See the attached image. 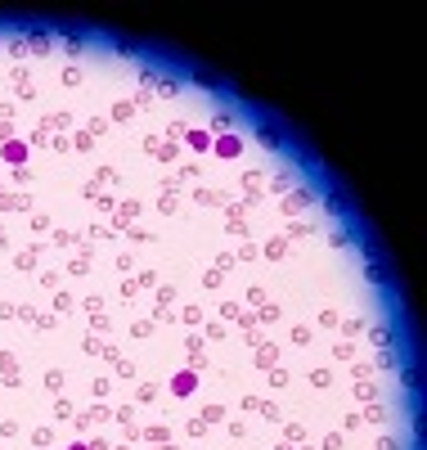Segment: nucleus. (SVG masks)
<instances>
[{"label":"nucleus","mask_w":427,"mask_h":450,"mask_svg":"<svg viewBox=\"0 0 427 450\" xmlns=\"http://www.w3.org/2000/svg\"><path fill=\"white\" fill-rule=\"evenodd\" d=\"M171 392H175V396H189V392H194V374H175V378H171Z\"/></svg>","instance_id":"1"},{"label":"nucleus","mask_w":427,"mask_h":450,"mask_svg":"<svg viewBox=\"0 0 427 450\" xmlns=\"http://www.w3.org/2000/svg\"><path fill=\"white\" fill-rule=\"evenodd\" d=\"M306 203H310V194H306V189H297V194H288V198H283V212H301Z\"/></svg>","instance_id":"2"},{"label":"nucleus","mask_w":427,"mask_h":450,"mask_svg":"<svg viewBox=\"0 0 427 450\" xmlns=\"http://www.w3.org/2000/svg\"><path fill=\"white\" fill-rule=\"evenodd\" d=\"M153 396H158V387H153V383H139V387H135V401H153Z\"/></svg>","instance_id":"3"},{"label":"nucleus","mask_w":427,"mask_h":450,"mask_svg":"<svg viewBox=\"0 0 427 450\" xmlns=\"http://www.w3.org/2000/svg\"><path fill=\"white\" fill-rule=\"evenodd\" d=\"M45 387L59 392V387H63V369H50V374H45Z\"/></svg>","instance_id":"4"},{"label":"nucleus","mask_w":427,"mask_h":450,"mask_svg":"<svg viewBox=\"0 0 427 450\" xmlns=\"http://www.w3.org/2000/svg\"><path fill=\"white\" fill-rule=\"evenodd\" d=\"M221 419H225L221 405H207V410H202V423H221Z\"/></svg>","instance_id":"5"},{"label":"nucleus","mask_w":427,"mask_h":450,"mask_svg":"<svg viewBox=\"0 0 427 450\" xmlns=\"http://www.w3.org/2000/svg\"><path fill=\"white\" fill-rule=\"evenodd\" d=\"M378 369H396V356H392V347H382V356H378Z\"/></svg>","instance_id":"6"},{"label":"nucleus","mask_w":427,"mask_h":450,"mask_svg":"<svg viewBox=\"0 0 427 450\" xmlns=\"http://www.w3.org/2000/svg\"><path fill=\"white\" fill-rule=\"evenodd\" d=\"M270 387H288V369H274V374H270Z\"/></svg>","instance_id":"7"},{"label":"nucleus","mask_w":427,"mask_h":450,"mask_svg":"<svg viewBox=\"0 0 427 450\" xmlns=\"http://www.w3.org/2000/svg\"><path fill=\"white\" fill-rule=\"evenodd\" d=\"M67 450H90V446H67Z\"/></svg>","instance_id":"8"},{"label":"nucleus","mask_w":427,"mask_h":450,"mask_svg":"<svg viewBox=\"0 0 427 450\" xmlns=\"http://www.w3.org/2000/svg\"><path fill=\"white\" fill-rule=\"evenodd\" d=\"M162 450H175V446H162Z\"/></svg>","instance_id":"9"}]
</instances>
